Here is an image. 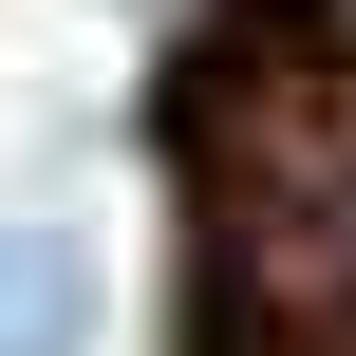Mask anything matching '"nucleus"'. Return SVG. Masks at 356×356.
Returning <instances> with one entry per match:
<instances>
[{
    "instance_id": "nucleus-1",
    "label": "nucleus",
    "mask_w": 356,
    "mask_h": 356,
    "mask_svg": "<svg viewBox=\"0 0 356 356\" xmlns=\"http://www.w3.org/2000/svg\"><path fill=\"white\" fill-rule=\"evenodd\" d=\"M263 38H300L319 75H356V0H263Z\"/></svg>"
}]
</instances>
